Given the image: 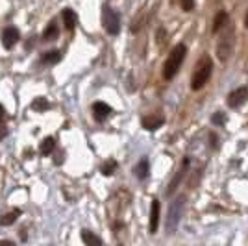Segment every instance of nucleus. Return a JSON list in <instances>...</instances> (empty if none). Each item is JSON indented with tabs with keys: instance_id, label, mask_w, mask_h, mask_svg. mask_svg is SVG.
I'll return each instance as SVG.
<instances>
[{
	"instance_id": "obj_17",
	"label": "nucleus",
	"mask_w": 248,
	"mask_h": 246,
	"mask_svg": "<svg viewBox=\"0 0 248 246\" xmlns=\"http://www.w3.org/2000/svg\"><path fill=\"white\" fill-rule=\"evenodd\" d=\"M134 172H135V176H137L139 180H145L146 176H148V172H150V165H148V159H141L139 163L135 165Z\"/></svg>"
},
{
	"instance_id": "obj_13",
	"label": "nucleus",
	"mask_w": 248,
	"mask_h": 246,
	"mask_svg": "<svg viewBox=\"0 0 248 246\" xmlns=\"http://www.w3.org/2000/svg\"><path fill=\"white\" fill-rule=\"evenodd\" d=\"M62 17H63V24H65V28H67L69 31H73L74 26H76V22H78L76 13H74L71 8H67V10L62 11Z\"/></svg>"
},
{
	"instance_id": "obj_11",
	"label": "nucleus",
	"mask_w": 248,
	"mask_h": 246,
	"mask_svg": "<svg viewBox=\"0 0 248 246\" xmlns=\"http://www.w3.org/2000/svg\"><path fill=\"white\" fill-rule=\"evenodd\" d=\"M163 117H159V115H150V117H145L143 121H141V124H143V128L145 130H150V132H154V130H157V128H161L163 126Z\"/></svg>"
},
{
	"instance_id": "obj_4",
	"label": "nucleus",
	"mask_w": 248,
	"mask_h": 246,
	"mask_svg": "<svg viewBox=\"0 0 248 246\" xmlns=\"http://www.w3.org/2000/svg\"><path fill=\"white\" fill-rule=\"evenodd\" d=\"M184 207H186V196H178L174 202L169 207V213H167V233H172L176 231V228L182 220L184 215Z\"/></svg>"
},
{
	"instance_id": "obj_1",
	"label": "nucleus",
	"mask_w": 248,
	"mask_h": 246,
	"mask_svg": "<svg viewBox=\"0 0 248 246\" xmlns=\"http://www.w3.org/2000/svg\"><path fill=\"white\" fill-rule=\"evenodd\" d=\"M187 56V46L184 43H180V45H176L172 52L169 54V58H167L165 65H163V78L165 80H172L178 71H180V67H182V63L186 60Z\"/></svg>"
},
{
	"instance_id": "obj_5",
	"label": "nucleus",
	"mask_w": 248,
	"mask_h": 246,
	"mask_svg": "<svg viewBox=\"0 0 248 246\" xmlns=\"http://www.w3.org/2000/svg\"><path fill=\"white\" fill-rule=\"evenodd\" d=\"M102 24L109 35H117L119 30H121V17H119V13L113 8H109V6H104Z\"/></svg>"
},
{
	"instance_id": "obj_22",
	"label": "nucleus",
	"mask_w": 248,
	"mask_h": 246,
	"mask_svg": "<svg viewBox=\"0 0 248 246\" xmlns=\"http://www.w3.org/2000/svg\"><path fill=\"white\" fill-rule=\"evenodd\" d=\"M211 123L215 124V126H224V123H226L224 113H215V115L211 117Z\"/></svg>"
},
{
	"instance_id": "obj_12",
	"label": "nucleus",
	"mask_w": 248,
	"mask_h": 246,
	"mask_svg": "<svg viewBox=\"0 0 248 246\" xmlns=\"http://www.w3.org/2000/svg\"><path fill=\"white\" fill-rule=\"evenodd\" d=\"M228 22H230L228 13L224 10H220L217 15H215V19H213V33H218V31L224 30V26H226Z\"/></svg>"
},
{
	"instance_id": "obj_16",
	"label": "nucleus",
	"mask_w": 248,
	"mask_h": 246,
	"mask_svg": "<svg viewBox=\"0 0 248 246\" xmlns=\"http://www.w3.org/2000/svg\"><path fill=\"white\" fill-rule=\"evenodd\" d=\"M62 60V52L58 50H50V52H45L41 56V63L43 65H56V63Z\"/></svg>"
},
{
	"instance_id": "obj_23",
	"label": "nucleus",
	"mask_w": 248,
	"mask_h": 246,
	"mask_svg": "<svg viewBox=\"0 0 248 246\" xmlns=\"http://www.w3.org/2000/svg\"><path fill=\"white\" fill-rule=\"evenodd\" d=\"M180 4H182V10L184 11H191L195 8V0H180Z\"/></svg>"
},
{
	"instance_id": "obj_14",
	"label": "nucleus",
	"mask_w": 248,
	"mask_h": 246,
	"mask_svg": "<svg viewBox=\"0 0 248 246\" xmlns=\"http://www.w3.org/2000/svg\"><path fill=\"white\" fill-rule=\"evenodd\" d=\"M82 239H83V243H85V246H104L102 239L98 235H94L93 231H89V230H83Z\"/></svg>"
},
{
	"instance_id": "obj_19",
	"label": "nucleus",
	"mask_w": 248,
	"mask_h": 246,
	"mask_svg": "<svg viewBox=\"0 0 248 246\" xmlns=\"http://www.w3.org/2000/svg\"><path fill=\"white\" fill-rule=\"evenodd\" d=\"M54 146H56V141L52 139V137H46V139H43L41 143V155H50L54 152Z\"/></svg>"
},
{
	"instance_id": "obj_24",
	"label": "nucleus",
	"mask_w": 248,
	"mask_h": 246,
	"mask_svg": "<svg viewBox=\"0 0 248 246\" xmlns=\"http://www.w3.org/2000/svg\"><path fill=\"white\" fill-rule=\"evenodd\" d=\"M0 246H17V245H15L13 241H8V239H2V241H0Z\"/></svg>"
},
{
	"instance_id": "obj_26",
	"label": "nucleus",
	"mask_w": 248,
	"mask_h": 246,
	"mask_svg": "<svg viewBox=\"0 0 248 246\" xmlns=\"http://www.w3.org/2000/svg\"><path fill=\"white\" fill-rule=\"evenodd\" d=\"M6 135H8V130H6V128H0V141H2Z\"/></svg>"
},
{
	"instance_id": "obj_7",
	"label": "nucleus",
	"mask_w": 248,
	"mask_h": 246,
	"mask_svg": "<svg viewBox=\"0 0 248 246\" xmlns=\"http://www.w3.org/2000/svg\"><path fill=\"white\" fill-rule=\"evenodd\" d=\"M19 30L15 28V26H8L6 30H4V33H2V45H4V48L6 50H11L17 43H19Z\"/></svg>"
},
{
	"instance_id": "obj_8",
	"label": "nucleus",
	"mask_w": 248,
	"mask_h": 246,
	"mask_svg": "<svg viewBox=\"0 0 248 246\" xmlns=\"http://www.w3.org/2000/svg\"><path fill=\"white\" fill-rule=\"evenodd\" d=\"M159 211H161L159 200H152V204H150V222H148V231L150 233H155L157 228H159Z\"/></svg>"
},
{
	"instance_id": "obj_15",
	"label": "nucleus",
	"mask_w": 248,
	"mask_h": 246,
	"mask_svg": "<svg viewBox=\"0 0 248 246\" xmlns=\"http://www.w3.org/2000/svg\"><path fill=\"white\" fill-rule=\"evenodd\" d=\"M58 35H60L58 24H56L54 21L48 22V26H46L45 31H43V39H45V41H54V39H58Z\"/></svg>"
},
{
	"instance_id": "obj_20",
	"label": "nucleus",
	"mask_w": 248,
	"mask_h": 246,
	"mask_svg": "<svg viewBox=\"0 0 248 246\" xmlns=\"http://www.w3.org/2000/svg\"><path fill=\"white\" fill-rule=\"evenodd\" d=\"M48 108H50V104L46 102V98H35L31 102V109L33 111H46Z\"/></svg>"
},
{
	"instance_id": "obj_21",
	"label": "nucleus",
	"mask_w": 248,
	"mask_h": 246,
	"mask_svg": "<svg viewBox=\"0 0 248 246\" xmlns=\"http://www.w3.org/2000/svg\"><path fill=\"white\" fill-rule=\"evenodd\" d=\"M117 170V161H113V159H109V161H106V163L100 167V172H102L104 176H111Z\"/></svg>"
},
{
	"instance_id": "obj_18",
	"label": "nucleus",
	"mask_w": 248,
	"mask_h": 246,
	"mask_svg": "<svg viewBox=\"0 0 248 246\" xmlns=\"http://www.w3.org/2000/svg\"><path fill=\"white\" fill-rule=\"evenodd\" d=\"M21 215H22L21 209H13V211L6 213V215H0V226H11Z\"/></svg>"
},
{
	"instance_id": "obj_27",
	"label": "nucleus",
	"mask_w": 248,
	"mask_h": 246,
	"mask_svg": "<svg viewBox=\"0 0 248 246\" xmlns=\"http://www.w3.org/2000/svg\"><path fill=\"white\" fill-rule=\"evenodd\" d=\"M245 26L248 28V11H247V17H245Z\"/></svg>"
},
{
	"instance_id": "obj_9",
	"label": "nucleus",
	"mask_w": 248,
	"mask_h": 246,
	"mask_svg": "<svg viewBox=\"0 0 248 246\" xmlns=\"http://www.w3.org/2000/svg\"><path fill=\"white\" fill-rule=\"evenodd\" d=\"M187 169H189V159H184V163H182V169L176 172V176H174V180L169 184V187H167V196H170L172 193H174L176 189H178V185H180V182L184 180V176H186V172H187Z\"/></svg>"
},
{
	"instance_id": "obj_3",
	"label": "nucleus",
	"mask_w": 248,
	"mask_h": 246,
	"mask_svg": "<svg viewBox=\"0 0 248 246\" xmlns=\"http://www.w3.org/2000/svg\"><path fill=\"white\" fill-rule=\"evenodd\" d=\"M233 37H235V30H233V24L228 22L224 26V30L220 31V37L217 43V58L222 63L228 62V58L232 56L233 50Z\"/></svg>"
},
{
	"instance_id": "obj_2",
	"label": "nucleus",
	"mask_w": 248,
	"mask_h": 246,
	"mask_svg": "<svg viewBox=\"0 0 248 246\" xmlns=\"http://www.w3.org/2000/svg\"><path fill=\"white\" fill-rule=\"evenodd\" d=\"M211 72H213V60H211L209 56H202V60L197 63V67H195V71H193L191 89H193V91H200L207 83Z\"/></svg>"
},
{
	"instance_id": "obj_25",
	"label": "nucleus",
	"mask_w": 248,
	"mask_h": 246,
	"mask_svg": "<svg viewBox=\"0 0 248 246\" xmlns=\"http://www.w3.org/2000/svg\"><path fill=\"white\" fill-rule=\"evenodd\" d=\"M4 121H6V111H4V108L0 106V126L4 124Z\"/></svg>"
},
{
	"instance_id": "obj_6",
	"label": "nucleus",
	"mask_w": 248,
	"mask_h": 246,
	"mask_svg": "<svg viewBox=\"0 0 248 246\" xmlns=\"http://www.w3.org/2000/svg\"><path fill=\"white\" fill-rule=\"evenodd\" d=\"M247 100H248V87H237V89H233V91L228 94L226 102L232 109H237Z\"/></svg>"
},
{
	"instance_id": "obj_10",
	"label": "nucleus",
	"mask_w": 248,
	"mask_h": 246,
	"mask_svg": "<svg viewBox=\"0 0 248 246\" xmlns=\"http://www.w3.org/2000/svg\"><path fill=\"white\" fill-rule=\"evenodd\" d=\"M111 108L108 106V104H104V102H94L93 106V115H94V119L98 121V123H102V121H106V117H109L111 115Z\"/></svg>"
}]
</instances>
